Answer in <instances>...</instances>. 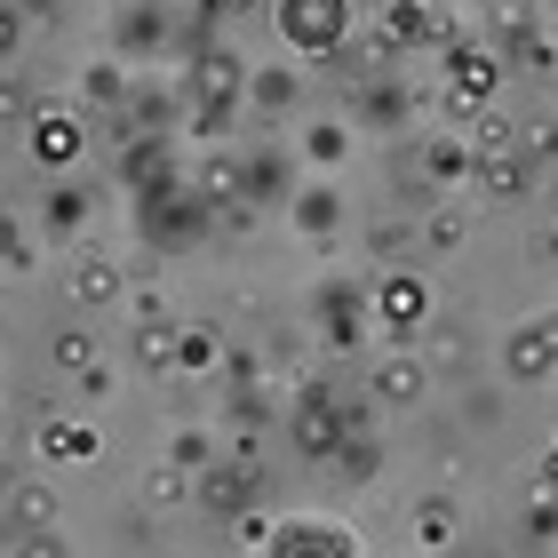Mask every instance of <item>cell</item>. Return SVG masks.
Returning a JSON list of instances; mask_svg holds the SVG:
<instances>
[{
  "instance_id": "obj_1",
  "label": "cell",
  "mask_w": 558,
  "mask_h": 558,
  "mask_svg": "<svg viewBox=\"0 0 558 558\" xmlns=\"http://www.w3.org/2000/svg\"><path fill=\"white\" fill-rule=\"evenodd\" d=\"M495 88H502V57H495V48H478V40H454L447 48V96H439V105L454 120H471L478 105H495Z\"/></svg>"
},
{
  "instance_id": "obj_2",
  "label": "cell",
  "mask_w": 558,
  "mask_h": 558,
  "mask_svg": "<svg viewBox=\"0 0 558 558\" xmlns=\"http://www.w3.org/2000/svg\"><path fill=\"white\" fill-rule=\"evenodd\" d=\"M279 33H288L303 57H336L351 40V0H279Z\"/></svg>"
},
{
  "instance_id": "obj_3",
  "label": "cell",
  "mask_w": 558,
  "mask_h": 558,
  "mask_svg": "<svg viewBox=\"0 0 558 558\" xmlns=\"http://www.w3.org/2000/svg\"><path fill=\"white\" fill-rule=\"evenodd\" d=\"M375 319H384V336L391 343H415V327L430 319V279L423 271H399V264H384V279H375Z\"/></svg>"
},
{
  "instance_id": "obj_4",
  "label": "cell",
  "mask_w": 558,
  "mask_h": 558,
  "mask_svg": "<svg viewBox=\"0 0 558 558\" xmlns=\"http://www.w3.org/2000/svg\"><path fill=\"white\" fill-rule=\"evenodd\" d=\"M471 192H478V199H495V208H519V199L535 192V151H526V144L478 151V160H471Z\"/></svg>"
},
{
  "instance_id": "obj_5",
  "label": "cell",
  "mask_w": 558,
  "mask_h": 558,
  "mask_svg": "<svg viewBox=\"0 0 558 558\" xmlns=\"http://www.w3.org/2000/svg\"><path fill=\"white\" fill-rule=\"evenodd\" d=\"M367 399H384V408H399V415H408V408H423V399H430V360H423L415 343H399L391 360L367 375Z\"/></svg>"
},
{
  "instance_id": "obj_6",
  "label": "cell",
  "mask_w": 558,
  "mask_h": 558,
  "mask_svg": "<svg viewBox=\"0 0 558 558\" xmlns=\"http://www.w3.org/2000/svg\"><path fill=\"white\" fill-rule=\"evenodd\" d=\"M264 550H279V558H295V550H319V558H351V550H360V535H351L343 519H279Z\"/></svg>"
},
{
  "instance_id": "obj_7",
  "label": "cell",
  "mask_w": 558,
  "mask_h": 558,
  "mask_svg": "<svg viewBox=\"0 0 558 558\" xmlns=\"http://www.w3.org/2000/svg\"><path fill=\"white\" fill-rule=\"evenodd\" d=\"M502 375H511V384H543V375H558V343H550L543 319H526V327L502 336Z\"/></svg>"
},
{
  "instance_id": "obj_8",
  "label": "cell",
  "mask_w": 558,
  "mask_h": 558,
  "mask_svg": "<svg viewBox=\"0 0 558 558\" xmlns=\"http://www.w3.org/2000/svg\"><path fill=\"white\" fill-rule=\"evenodd\" d=\"M408 526H415V550H454L463 543V495H423L415 511H408Z\"/></svg>"
},
{
  "instance_id": "obj_9",
  "label": "cell",
  "mask_w": 558,
  "mask_h": 558,
  "mask_svg": "<svg viewBox=\"0 0 558 558\" xmlns=\"http://www.w3.org/2000/svg\"><path fill=\"white\" fill-rule=\"evenodd\" d=\"M81 151H88V136H81V120H72V112H40L33 120V160L40 168H72Z\"/></svg>"
},
{
  "instance_id": "obj_10",
  "label": "cell",
  "mask_w": 558,
  "mask_h": 558,
  "mask_svg": "<svg viewBox=\"0 0 558 558\" xmlns=\"http://www.w3.org/2000/svg\"><path fill=\"white\" fill-rule=\"evenodd\" d=\"M40 463H57V471L96 463V430L72 423V415H48V423H40Z\"/></svg>"
},
{
  "instance_id": "obj_11",
  "label": "cell",
  "mask_w": 558,
  "mask_h": 558,
  "mask_svg": "<svg viewBox=\"0 0 558 558\" xmlns=\"http://www.w3.org/2000/svg\"><path fill=\"white\" fill-rule=\"evenodd\" d=\"M471 160H478V151H471L463 136H439V144H423V175H430L439 192H471Z\"/></svg>"
},
{
  "instance_id": "obj_12",
  "label": "cell",
  "mask_w": 558,
  "mask_h": 558,
  "mask_svg": "<svg viewBox=\"0 0 558 558\" xmlns=\"http://www.w3.org/2000/svg\"><path fill=\"white\" fill-rule=\"evenodd\" d=\"M360 312H367L360 288H327V295H319V319H327V343H336V351L360 343Z\"/></svg>"
},
{
  "instance_id": "obj_13",
  "label": "cell",
  "mask_w": 558,
  "mask_h": 558,
  "mask_svg": "<svg viewBox=\"0 0 558 558\" xmlns=\"http://www.w3.org/2000/svg\"><path fill=\"white\" fill-rule=\"evenodd\" d=\"M463 240H471V208H463V199H447V208L423 216V247H430V256H454Z\"/></svg>"
},
{
  "instance_id": "obj_14",
  "label": "cell",
  "mask_w": 558,
  "mask_h": 558,
  "mask_svg": "<svg viewBox=\"0 0 558 558\" xmlns=\"http://www.w3.org/2000/svg\"><path fill=\"white\" fill-rule=\"evenodd\" d=\"M64 288H72V303H112V295H120V271H112L105 256H88V264L64 271Z\"/></svg>"
},
{
  "instance_id": "obj_15",
  "label": "cell",
  "mask_w": 558,
  "mask_h": 558,
  "mask_svg": "<svg viewBox=\"0 0 558 558\" xmlns=\"http://www.w3.org/2000/svg\"><path fill=\"white\" fill-rule=\"evenodd\" d=\"M463 144H471V151H502V144H519V120L495 112V105H478V112L463 120Z\"/></svg>"
},
{
  "instance_id": "obj_16",
  "label": "cell",
  "mask_w": 558,
  "mask_h": 558,
  "mask_svg": "<svg viewBox=\"0 0 558 558\" xmlns=\"http://www.w3.org/2000/svg\"><path fill=\"white\" fill-rule=\"evenodd\" d=\"M367 256H375V264H408V256H415V223H408V216L375 223V232H367Z\"/></svg>"
},
{
  "instance_id": "obj_17",
  "label": "cell",
  "mask_w": 558,
  "mask_h": 558,
  "mask_svg": "<svg viewBox=\"0 0 558 558\" xmlns=\"http://www.w3.org/2000/svg\"><path fill=\"white\" fill-rule=\"evenodd\" d=\"M9 511H16L24 526H57V511H64V502H57V487H40V478H24V487L9 495Z\"/></svg>"
},
{
  "instance_id": "obj_18",
  "label": "cell",
  "mask_w": 558,
  "mask_h": 558,
  "mask_svg": "<svg viewBox=\"0 0 558 558\" xmlns=\"http://www.w3.org/2000/svg\"><path fill=\"white\" fill-rule=\"evenodd\" d=\"M351 151V129L343 120H312V129H303V160H319V168H336Z\"/></svg>"
},
{
  "instance_id": "obj_19",
  "label": "cell",
  "mask_w": 558,
  "mask_h": 558,
  "mask_svg": "<svg viewBox=\"0 0 558 558\" xmlns=\"http://www.w3.org/2000/svg\"><path fill=\"white\" fill-rule=\"evenodd\" d=\"M295 88H303V81H295V72H288V64H264V72H256V81H247V96H256V105H264V112H288V105H295Z\"/></svg>"
},
{
  "instance_id": "obj_20",
  "label": "cell",
  "mask_w": 558,
  "mask_h": 558,
  "mask_svg": "<svg viewBox=\"0 0 558 558\" xmlns=\"http://www.w3.org/2000/svg\"><path fill=\"white\" fill-rule=\"evenodd\" d=\"M295 223H303V232H336V223H343V199L327 192V184H312V192L295 199Z\"/></svg>"
},
{
  "instance_id": "obj_21",
  "label": "cell",
  "mask_w": 558,
  "mask_h": 558,
  "mask_svg": "<svg viewBox=\"0 0 558 558\" xmlns=\"http://www.w3.org/2000/svg\"><path fill=\"white\" fill-rule=\"evenodd\" d=\"M519 535L535 543V550L558 543V495H550V487H535V502H526V519H519Z\"/></svg>"
},
{
  "instance_id": "obj_22",
  "label": "cell",
  "mask_w": 558,
  "mask_h": 558,
  "mask_svg": "<svg viewBox=\"0 0 558 558\" xmlns=\"http://www.w3.org/2000/svg\"><path fill=\"white\" fill-rule=\"evenodd\" d=\"M199 495L232 511V502H247V495H256V471H208V478H199Z\"/></svg>"
},
{
  "instance_id": "obj_23",
  "label": "cell",
  "mask_w": 558,
  "mask_h": 558,
  "mask_svg": "<svg viewBox=\"0 0 558 558\" xmlns=\"http://www.w3.org/2000/svg\"><path fill=\"white\" fill-rule=\"evenodd\" d=\"M175 360L184 367H216V327H175Z\"/></svg>"
},
{
  "instance_id": "obj_24",
  "label": "cell",
  "mask_w": 558,
  "mask_h": 558,
  "mask_svg": "<svg viewBox=\"0 0 558 558\" xmlns=\"http://www.w3.org/2000/svg\"><path fill=\"white\" fill-rule=\"evenodd\" d=\"M151 502H160V511H175V502L192 495V478H184V463H168V471H151V487H144Z\"/></svg>"
},
{
  "instance_id": "obj_25",
  "label": "cell",
  "mask_w": 558,
  "mask_h": 558,
  "mask_svg": "<svg viewBox=\"0 0 558 558\" xmlns=\"http://www.w3.org/2000/svg\"><path fill=\"white\" fill-rule=\"evenodd\" d=\"M96 360V336H88V327H72V336H57V367H72V375H81Z\"/></svg>"
},
{
  "instance_id": "obj_26",
  "label": "cell",
  "mask_w": 558,
  "mask_h": 558,
  "mask_svg": "<svg viewBox=\"0 0 558 558\" xmlns=\"http://www.w3.org/2000/svg\"><path fill=\"white\" fill-rule=\"evenodd\" d=\"M175 360V343L160 336V327H144V336H136V367H168Z\"/></svg>"
},
{
  "instance_id": "obj_27",
  "label": "cell",
  "mask_w": 558,
  "mask_h": 558,
  "mask_svg": "<svg viewBox=\"0 0 558 558\" xmlns=\"http://www.w3.org/2000/svg\"><path fill=\"white\" fill-rule=\"evenodd\" d=\"M48 223H57V232H72V223H81V199L57 192V199H48Z\"/></svg>"
},
{
  "instance_id": "obj_28",
  "label": "cell",
  "mask_w": 558,
  "mask_h": 558,
  "mask_svg": "<svg viewBox=\"0 0 558 558\" xmlns=\"http://www.w3.org/2000/svg\"><path fill=\"white\" fill-rule=\"evenodd\" d=\"M16 33H24V9H9V0H0V57L16 48Z\"/></svg>"
},
{
  "instance_id": "obj_29",
  "label": "cell",
  "mask_w": 558,
  "mask_h": 558,
  "mask_svg": "<svg viewBox=\"0 0 558 558\" xmlns=\"http://www.w3.org/2000/svg\"><path fill=\"white\" fill-rule=\"evenodd\" d=\"M24 112H33V96H24V88H9V81H0V120H24Z\"/></svg>"
},
{
  "instance_id": "obj_30",
  "label": "cell",
  "mask_w": 558,
  "mask_h": 558,
  "mask_svg": "<svg viewBox=\"0 0 558 558\" xmlns=\"http://www.w3.org/2000/svg\"><path fill=\"white\" fill-rule=\"evenodd\" d=\"M343 471H351V478H375V447H367V439H351V463H343Z\"/></svg>"
},
{
  "instance_id": "obj_31",
  "label": "cell",
  "mask_w": 558,
  "mask_h": 558,
  "mask_svg": "<svg viewBox=\"0 0 558 558\" xmlns=\"http://www.w3.org/2000/svg\"><path fill=\"white\" fill-rule=\"evenodd\" d=\"M535 487H550V495H558V439L543 447V463H535Z\"/></svg>"
},
{
  "instance_id": "obj_32",
  "label": "cell",
  "mask_w": 558,
  "mask_h": 558,
  "mask_svg": "<svg viewBox=\"0 0 558 558\" xmlns=\"http://www.w3.org/2000/svg\"><path fill=\"white\" fill-rule=\"evenodd\" d=\"M535 247H543V264H558V223H550V232H543Z\"/></svg>"
},
{
  "instance_id": "obj_33",
  "label": "cell",
  "mask_w": 558,
  "mask_h": 558,
  "mask_svg": "<svg viewBox=\"0 0 558 558\" xmlns=\"http://www.w3.org/2000/svg\"><path fill=\"white\" fill-rule=\"evenodd\" d=\"M543 151H558V120H550V136H543Z\"/></svg>"
},
{
  "instance_id": "obj_34",
  "label": "cell",
  "mask_w": 558,
  "mask_h": 558,
  "mask_svg": "<svg viewBox=\"0 0 558 558\" xmlns=\"http://www.w3.org/2000/svg\"><path fill=\"white\" fill-rule=\"evenodd\" d=\"M216 9H256V0H216Z\"/></svg>"
},
{
  "instance_id": "obj_35",
  "label": "cell",
  "mask_w": 558,
  "mask_h": 558,
  "mask_svg": "<svg viewBox=\"0 0 558 558\" xmlns=\"http://www.w3.org/2000/svg\"><path fill=\"white\" fill-rule=\"evenodd\" d=\"M16 9H57V0H16Z\"/></svg>"
},
{
  "instance_id": "obj_36",
  "label": "cell",
  "mask_w": 558,
  "mask_h": 558,
  "mask_svg": "<svg viewBox=\"0 0 558 558\" xmlns=\"http://www.w3.org/2000/svg\"><path fill=\"white\" fill-rule=\"evenodd\" d=\"M543 327H550V343H558V312H550V319H543Z\"/></svg>"
}]
</instances>
